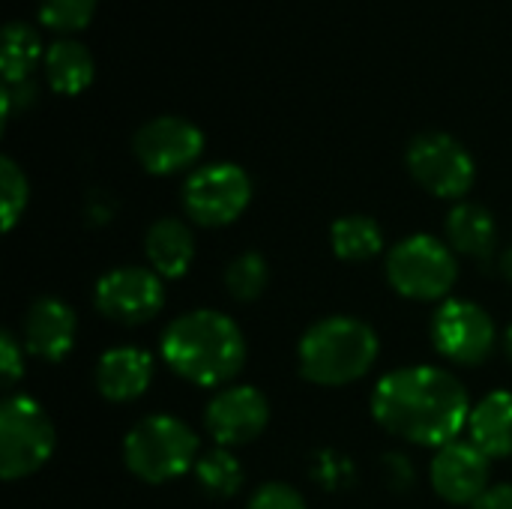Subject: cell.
Listing matches in <instances>:
<instances>
[{
  "label": "cell",
  "instance_id": "4dcf8cb0",
  "mask_svg": "<svg viewBox=\"0 0 512 509\" xmlns=\"http://www.w3.org/2000/svg\"><path fill=\"white\" fill-rule=\"evenodd\" d=\"M102 201H108L105 192H93V195H90L87 219H90L93 225H105V222H111V216H114V204H111V207H102Z\"/></svg>",
  "mask_w": 512,
  "mask_h": 509
},
{
  "label": "cell",
  "instance_id": "7402d4cb",
  "mask_svg": "<svg viewBox=\"0 0 512 509\" xmlns=\"http://www.w3.org/2000/svg\"><path fill=\"white\" fill-rule=\"evenodd\" d=\"M192 477H195L198 489L207 498L228 501V498H234L243 489L246 471H243L240 459L234 456V450L213 447V450H207V453L198 456V465H195Z\"/></svg>",
  "mask_w": 512,
  "mask_h": 509
},
{
  "label": "cell",
  "instance_id": "d6986e66",
  "mask_svg": "<svg viewBox=\"0 0 512 509\" xmlns=\"http://www.w3.org/2000/svg\"><path fill=\"white\" fill-rule=\"evenodd\" d=\"M384 243L387 237L381 222L366 213H348L330 225V249L345 264L375 261L384 252Z\"/></svg>",
  "mask_w": 512,
  "mask_h": 509
},
{
  "label": "cell",
  "instance_id": "44dd1931",
  "mask_svg": "<svg viewBox=\"0 0 512 509\" xmlns=\"http://www.w3.org/2000/svg\"><path fill=\"white\" fill-rule=\"evenodd\" d=\"M42 60V42L39 33L24 24V21H12L3 27V42H0V72H3V84H18V81H30L36 63Z\"/></svg>",
  "mask_w": 512,
  "mask_h": 509
},
{
  "label": "cell",
  "instance_id": "1f68e13d",
  "mask_svg": "<svg viewBox=\"0 0 512 509\" xmlns=\"http://www.w3.org/2000/svg\"><path fill=\"white\" fill-rule=\"evenodd\" d=\"M501 273H504V279L512 285V246H507L501 252Z\"/></svg>",
  "mask_w": 512,
  "mask_h": 509
},
{
  "label": "cell",
  "instance_id": "277c9868",
  "mask_svg": "<svg viewBox=\"0 0 512 509\" xmlns=\"http://www.w3.org/2000/svg\"><path fill=\"white\" fill-rule=\"evenodd\" d=\"M198 456L201 441L195 429L174 414H147L123 438V465L147 486H165L192 474Z\"/></svg>",
  "mask_w": 512,
  "mask_h": 509
},
{
  "label": "cell",
  "instance_id": "ac0fdd59",
  "mask_svg": "<svg viewBox=\"0 0 512 509\" xmlns=\"http://www.w3.org/2000/svg\"><path fill=\"white\" fill-rule=\"evenodd\" d=\"M468 441L492 462L512 459V390H492L471 408Z\"/></svg>",
  "mask_w": 512,
  "mask_h": 509
},
{
  "label": "cell",
  "instance_id": "9a60e30c",
  "mask_svg": "<svg viewBox=\"0 0 512 509\" xmlns=\"http://www.w3.org/2000/svg\"><path fill=\"white\" fill-rule=\"evenodd\" d=\"M156 378V360L150 351L138 345H114L108 348L93 369L96 393L105 402L129 405L138 402Z\"/></svg>",
  "mask_w": 512,
  "mask_h": 509
},
{
  "label": "cell",
  "instance_id": "83f0119b",
  "mask_svg": "<svg viewBox=\"0 0 512 509\" xmlns=\"http://www.w3.org/2000/svg\"><path fill=\"white\" fill-rule=\"evenodd\" d=\"M33 102H36V84H33V81L3 84V90H0V111H3V123H6L15 111H27Z\"/></svg>",
  "mask_w": 512,
  "mask_h": 509
},
{
  "label": "cell",
  "instance_id": "52a82bcc",
  "mask_svg": "<svg viewBox=\"0 0 512 509\" xmlns=\"http://www.w3.org/2000/svg\"><path fill=\"white\" fill-rule=\"evenodd\" d=\"M255 186L246 168L234 162H210L195 168L180 189L183 213L198 228H228L252 204Z\"/></svg>",
  "mask_w": 512,
  "mask_h": 509
},
{
  "label": "cell",
  "instance_id": "d4e9b609",
  "mask_svg": "<svg viewBox=\"0 0 512 509\" xmlns=\"http://www.w3.org/2000/svg\"><path fill=\"white\" fill-rule=\"evenodd\" d=\"M96 0H39V21L57 33H75L90 24Z\"/></svg>",
  "mask_w": 512,
  "mask_h": 509
},
{
  "label": "cell",
  "instance_id": "603a6c76",
  "mask_svg": "<svg viewBox=\"0 0 512 509\" xmlns=\"http://www.w3.org/2000/svg\"><path fill=\"white\" fill-rule=\"evenodd\" d=\"M270 285V264L261 252H240L225 267V291L237 303H255Z\"/></svg>",
  "mask_w": 512,
  "mask_h": 509
},
{
  "label": "cell",
  "instance_id": "5bb4252c",
  "mask_svg": "<svg viewBox=\"0 0 512 509\" xmlns=\"http://www.w3.org/2000/svg\"><path fill=\"white\" fill-rule=\"evenodd\" d=\"M78 336V315L60 297H36L21 321V345L42 363H60L72 354Z\"/></svg>",
  "mask_w": 512,
  "mask_h": 509
},
{
  "label": "cell",
  "instance_id": "5b68a950",
  "mask_svg": "<svg viewBox=\"0 0 512 509\" xmlns=\"http://www.w3.org/2000/svg\"><path fill=\"white\" fill-rule=\"evenodd\" d=\"M387 285L411 303H444L459 282V258L447 240L408 234L384 255Z\"/></svg>",
  "mask_w": 512,
  "mask_h": 509
},
{
  "label": "cell",
  "instance_id": "484cf974",
  "mask_svg": "<svg viewBox=\"0 0 512 509\" xmlns=\"http://www.w3.org/2000/svg\"><path fill=\"white\" fill-rule=\"evenodd\" d=\"M246 509H309V504L294 486H288L282 480H270L252 492Z\"/></svg>",
  "mask_w": 512,
  "mask_h": 509
},
{
  "label": "cell",
  "instance_id": "8992f818",
  "mask_svg": "<svg viewBox=\"0 0 512 509\" xmlns=\"http://www.w3.org/2000/svg\"><path fill=\"white\" fill-rule=\"evenodd\" d=\"M57 447V429L48 411L30 396L0 402V480L18 483L39 474Z\"/></svg>",
  "mask_w": 512,
  "mask_h": 509
},
{
  "label": "cell",
  "instance_id": "e0dca14e",
  "mask_svg": "<svg viewBox=\"0 0 512 509\" xmlns=\"http://www.w3.org/2000/svg\"><path fill=\"white\" fill-rule=\"evenodd\" d=\"M447 243L456 255L489 261L498 249V222L489 207L477 201H459L450 207L444 222Z\"/></svg>",
  "mask_w": 512,
  "mask_h": 509
},
{
  "label": "cell",
  "instance_id": "f546056e",
  "mask_svg": "<svg viewBox=\"0 0 512 509\" xmlns=\"http://www.w3.org/2000/svg\"><path fill=\"white\" fill-rule=\"evenodd\" d=\"M468 509H512V483H492Z\"/></svg>",
  "mask_w": 512,
  "mask_h": 509
},
{
  "label": "cell",
  "instance_id": "9c48e42d",
  "mask_svg": "<svg viewBox=\"0 0 512 509\" xmlns=\"http://www.w3.org/2000/svg\"><path fill=\"white\" fill-rule=\"evenodd\" d=\"M408 174L420 189L441 201H462L477 183V162L471 150L447 132H420L405 153Z\"/></svg>",
  "mask_w": 512,
  "mask_h": 509
},
{
  "label": "cell",
  "instance_id": "f1b7e54d",
  "mask_svg": "<svg viewBox=\"0 0 512 509\" xmlns=\"http://www.w3.org/2000/svg\"><path fill=\"white\" fill-rule=\"evenodd\" d=\"M381 468H384V477H387L390 489L405 492V489H411V486H414V465H411L402 453H390V456H384Z\"/></svg>",
  "mask_w": 512,
  "mask_h": 509
},
{
  "label": "cell",
  "instance_id": "6da1fadb",
  "mask_svg": "<svg viewBox=\"0 0 512 509\" xmlns=\"http://www.w3.org/2000/svg\"><path fill=\"white\" fill-rule=\"evenodd\" d=\"M471 408L468 387L456 372L432 363L387 372L369 396L372 420L387 435L423 450H441L459 441L468 432Z\"/></svg>",
  "mask_w": 512,
  "mask_h": 509
},
{
  "label": "cell",
  "instance_id": "ffe728a7",
  "mask_svg": "<svg viewBox=\"0 0 512 509\" xmlns=\"http://www.w3.org/2000/svg\"><path fill=\"white\" fill-rule=\"evenodd\" d=\"M45 75L54 93L78 96L93 84V54L75 39H57L45 54Z\"/></svg>",
  "mask_w": 512,
  "mask_h": 509
},
{
  "label": "cell",
  "instance_id": "cb8c5ba5",
  "mask_svg": "<svg viewBox=\"0 0 512 509\" xmlns=\"http://www.w3.org/2000/svg\"><path fill=\"white\" fill-rule=\"evenodd\" d=\"M27 201H30V183H27V174L15 165V159L3 156L0 159V204H3V234H9L24 210H27Z\"/></svg>",
  "mask_w": 512,
  "mask_h": 509
},
{
  "label": "cell",
  "instance_id": "7a4b0ae2",
  "mask_svg": "<svg viewBox=\"0 0 512 509\" xmlns=\"http://www.w3.org/2000/svg\"><path fill=\"white\" fill-rule=\"evenodd\" d=\"M246 336L240 324L219 309H189L168 321L159 339V357L180 381L201 390H222L246 366Z\"/></svg>",
  "mask_w": 512,
  "mask_h": 509
},
{
  "label": "cell",
  "instance_id": "7c38bea8",
  "mask_svg": "<svg viewBox=\"0 0 512 509\" xmlns=\"http://www.w3.org/2000/svg\"><path fill=\"white\" fill-rule=\"evenodd\" d=\"M132 153L138 159V165L153 174V177H171L180 174L186 168H192L201 153H204V132L186 120V117H174V114H162L147 120L135 138H132Z\"/></svg>",
  "mask_w": 512,
  "mask_h": 509
},
{
  "label": "cell",
  "instance_id": "4316f807",
  "mask_svg": "<svg viewBox=\"0 0 512 509\" xmlns=\"http://www.w3.org/2000/svg\"><path fill=\"white\" fill-rule=\"evenodd\" d=\"M24 345L15 333H3L0 336V378H3V390L12 393L18 387V381L24 378Z\"/></svg>",
  "mask_w": 512,
  "mask_h": 509
},
{
  "label": "cell",
  "instance_id": "ba28073f",
  "mask_svg": "<svg viewBox=\"0 0 512 509\" xmlns=\"http://www.w3.org/2000/svg\"><path fill=\"white\" fill-rule=\"evenodd\" d=\"M429 339L441 360L462 369L486 366L501 345L495 318L480 303L459 297H450L435 309Z\"/></svg>",
  "mask_w": 512,
  "mask_h": 509
},
{
  "label": "cell",
  "instance_id": "8fae6325",
  "mask_svg": "<svg viewBox=\"0 0 512 509\" xmlns=\"http://www.w3.org/2000/svg\"><path fill=\"white\" fill-rule=\"evenodd\" d=\"M270 426V402L252 384H228L216 390L204 408V429L216 447L237 450L255 444Z\"/></svg>",
  "mask_w": 512,
  "mask_h": 509
},
{
  "label": "cell",
  "instance_id": "30bf717a",
  "mask_svg": "<svg viewBox=\"0 0 512 509\" xmlns=\"http://www.w3.org/2000/svg\"><path fill=\"white\" fill-rule=\"evenodd\" d=\"M93 309L120 327L150 324L165 309V279L141 264L111 267L93 285Z\"/></svg>",
  "mask_w": 512,
  "mask_h": 509
},
{
  "label": "cell",
  "instance_id": "4fadbf2b",
  "mask_svg": "<svg viewBox=\"0 0 512 509\" xmlns=\"http://www.w3.org/2000/svg\"><path fill=\"white\" fill-rule=\"evenodd\" d=\"M429 483L444 504L471 507L492 486V459L471 441H453L435 450Z\"/></svg>",
  "mask_w": 512,
  "mask_h": 509
},
{
  "label": "cell",
  "instance_id": "3957f363",
  "mask_svg": "<svg viewBox=\"0 0 512 509\" xmlns=\"http://www.w3.org/2000/svg\"><path fill=\"white\" fill-rule=\"evenodd\" d=\"M381 354L372 324L354 315H327L309 324L297 342V372L315 387H351L363 381Z\"/></svg>",
  "mask_w": 512,
  "mask_h": 509
},
{
  "label": "cell",
  "instance_id": "2e32d148",
  "mask_svg": "<svg viewBox=\"0 0 512 509\" xmlns=\"http://www.w3.org/2000/svg\"><path fill=\"white\" fill-rule=\"evenodd\" d=\"M144 261L165 282L183 279L195 264V231L186 219L162 216L144 231Z\"/></svg>",
  "mask_w": 512,
  "mask_h": 509
},
{
  "label": "cell",
  "instance_id": "d6a6232c",
  "mask_svg": "<svg viewBox=\"0 0 512 509\" xmlns=\"http://www.w3.org/2000/svg\"><path fill=\"white\" fill-rule=\"evenodd\" d=\"M501 351H504V357L512 363V324L504 330V336H501Z\"/></svg>",
  "mask_w": 512,
  "mask_h": 509
}]
</instances>
